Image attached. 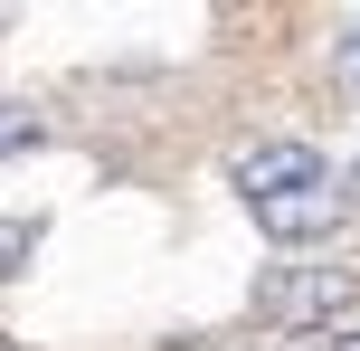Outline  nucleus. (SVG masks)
<instances>
[{"label":"nucleus","instance_id":"nucleus-1","mask_svg":"<svg viewBox=\"0 0 360 351\" xmlns=\"http://www.w3.org/2000/svg\"><path fill=\"white\" fill-rule=\"evenodd\" d=\"M256 314H266L275 333H351V314H360V266H342V257L266 266V285H256Z\"/></svg>","mask_w":360,"mask_h":351},{"label":"nucleus","instance_id":"nucleus-2","mask_svg":"<svg viewBox=\"0 0 360 351\" xmlns=\"http://www.w3.org/2000/svg\"><path fill=\"white\" fill-rule=\"evenodd\" d=\"M228 190L247 209H275V200H304V190H332V162L313 143H294V133H285V143H247L228 162Z\"/></svg>","mask_w":360,"mask_h":351},{"label":"nucleus","instance_id":"nucleus-3","mask_svg":"<svg viewBox=\"0 0 360 351\" xmlns=\"http://www.w3.org/2000/svg\"><path fill=\"white\" fill-rule=\"evenodd\" d=\"M342 181H332V190H304V200H275V209H247V219L256 228H266V238L275 247H313V238H332V228H342Z\"/></svg>","mask_w":360,"mask_h":351},{"label":"nucleus","instance_id":"nucleus-4","mask_svg":"<svg viewBox=\"0 0 360 351\" xmlns=\"http://www.w3.org/2000/svg\"><path fill=\"white\" fill-rule=\"evenodd\" d=\"M38 238H48V219H29V209H19V219H0V285H19V276H29Z\"/></svg>","mask_w":360,"mask_h":351},{"label":"nucleus","instance_id":"nucleus-5","mask_svg":"<svg viewBox=\"0 0 360 351\" xmlns=\"http://www.w3.org/2000/svg\"><path fill=\"white\" fill-rule=\"evenodd\" d=\"M38 143H48V114H29L19 95H0V162H10V152H38Z\"/></svg>","mask_w":360,"mask_h":351},{"label":"nucleus","instance_id":"nucleus-6","mask_svg":"<svg viewBox=\"0 0 360 351\" xmlns=\"http://www.w3.org/2000/svg\"><path fill=\"white\" fill-rule=\"evenodd\" d=\"M332 67H342V86H360V19L342 29V48H332Z\"/></svg>","mask_w":360,"mask_h":351},{"label":"nucleus","instance_id":"nucleus-7","mask_svg":"<svg viewBox=\"0 0 360 351\" xmlns=\"http://www.w3.org/2000/svg\"><path fill=\"white\" fill-rule=\"evenodd\" d=\"M342 200H360V162H351V181H342Z\"/></svg>","mask_w":360,"mask_h":351},{"label":"nucleus","instance_id":"nucleus-8","mask_svg":"<svg viewBox=\"0 0 360 351\" xmlns=\"http://www.w3.org/2000/svg\"><path fill=\"white\" fill-rule=\"evenodd\" d=\"M332 351H360V323H351V333H342V342H332Z\"/></svg>","mask_w":360,"mask_h":351}]
</instances>
